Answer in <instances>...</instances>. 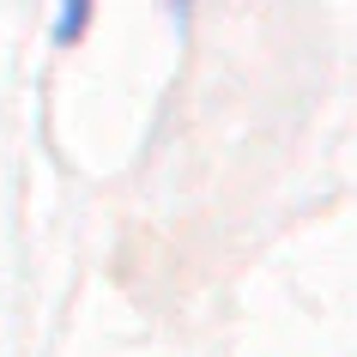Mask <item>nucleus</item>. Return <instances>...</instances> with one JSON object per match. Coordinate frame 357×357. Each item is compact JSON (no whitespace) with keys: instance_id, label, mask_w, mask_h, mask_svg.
<instances>
[{"instance_id":"1","label":"nucleus","mask_w":357,"mask_h":357,"mask_svg":"<svg viewBox=\"0 0 357 357\" xmlns=\"http://www.w3.org/2000/svg\"><path fill=\"white\" fill-rule=\"evenodd\" d=\"M85 19H91L85 6H67V13H61V19H55V43H73L79 31H85Z\"/></svg>"}]
</instances>
